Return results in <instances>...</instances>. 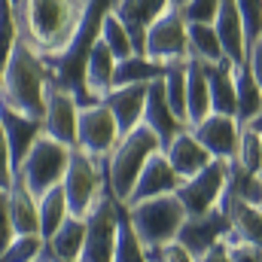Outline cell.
Segmentation results:
<instances>
[{"label":"cell","instance_id":"obj_1","mask_svg":"<svg viewBox=\"0 0 262 262\" xmlns=\"http://www.w3.org/2000/svg\"><path fill=\"white\" fill-rule=\"evenodd\" d=\"M92 0H12L18 43L43 61L58 58L76 37Z\"/></svg>","mask_w":262,"mask_h":262},{"label":"cell","instance_id":"obj_2","mask_svg":"<svg viewBox=\"0 0 262 262\" xmlns=\"http://www.w3.org/2000/svg\"><path fill=\"white\" fill-rule=\"evenodd\" d=\"M49 85H52L49 64L40 55H34L28 46L15 43L9 64L3 70V79H0V104L21 113V116L43 122Z\"/></svg>","mask_w":262,"mask_h":262},{"label":"cell","instance_id":"obj_3","mask_svg":"<svg viewBox=\"0 0 262 262\" xmlns=\"http://www.w3.org/2000/svg\"><path fill=\"white\" fill-rule=\"evenodd\" d=\"M162 143L146 125H137V128L119 134L116 146L110 149V156L104 159V174H107V192L116 198L119 204H125V198L131 195L134 183H137V174L143 171L146 159L152 152H159Z\"/></svg>","mask_w":262,"mask_h":262},{"label":"cell","instance_id":"obj_4","mask_svg":"<svg viewBox=\"0 0 262 262\" xmlns=\"http://www.w3.org/2000/svg\"><path fill=\"white\" fill-rule=\"evenodd\" d=\"M61 189H64L70 216L85 220L104 198L110 195L107 192L104 159L85 156L82 149L73 146L70 149V159H67V171H64V180H61Z\"/></svg>","mask_w":262,"mask_h":262},{"label":"cell","instance_id":"obj_5","mask_svg":"<svg viewBox=\"0 0 262 262\" xmlns=\"http://www.w3.org/2000/svg\"><path fill=\"white\" fill-rule=\"evenodd\" d=\"M125 213H128L131 229L143 241V247H162V244L177 241L180 226L186 220V210H183L177 195H159V198L137 201V204L125 207Z\"/></svg>","mask_w":262,"mask_h":262},{"label":"cell","instance_id":"obj_6","mask_svg":"<svg viewBox=\"0 0 262 262\" xmlns=\"http://www.w3.org/2000/svg\"><path fill=\"white\" fill-rule=\"evenodd\" d=\"M70 149L73 146H64L58 140H52L49 134H40L34 140V146L28 149V156L21 159V165L15 168L12 177H18L31 195H43L49 192L52 186H58L64 180V171H67V159H70Z\"/></svg>","mask_w":262,"mask_h":262},{"label":"cell","instance_id":"obj_7","mask_svg":"<svg viewBox=\"0 0 262 262\" xmlns=\"http://www.w3.org/2000/svg\"><path fill=\"white\" fill-rule=\"evenodd\" d=\"M226 189H229V162L213 159L204 171H198L195 177L183 180L174 195L180 198L186 216H198V213H207V210L220 207Z\"/></svg>","mask_w":262,"mask_h":262},{"label":"cell","instance_id":"obj_8","mask_svg":"<svg viewBox=\"0 0 262 262\" xmlns=\"http://www.w3.org/2000/svg\"><path fill=\"white\" fill-rule=\"evenodd\" d=\"M143 55L159 61V64H174V61H189V40H186V18L180 9H168L162 18H156L146 28L143 40Z\"/></svg>","mask_w":262,"mask_h":262},{"label":"cell","instance_id":"obj_9","mask_svg":"<svg viewBox=\"0 0 262 262\" xmlns=\"http://www.w3.org/2000/svg\"><path fill=\"white\" fill-rule=\"evenodd\" d=\"M119 201L107 195L89 216H85V241L79 262H113L116 229H119Z\"/></svg>","mask_w":262,"mask_h":262},{"label":"cell","instance_id":"obj_10","mask_svg":"<svg viewBox=\"0 0 262 262\" xmlns=\"http://www.w3.org/2000/svg\"><path fill=\"white\" fill-rule=\"evenodd\" d=\"M119 125L110 113V107L104 101L98 104H89V107H79V122H76V149H82L85 156H95V159H107L110 149L116 146L119 140Z\"/></svg>","mask_w":262,"mask_h":262},{"label":"cell","instance_id":"obj_11","mask_svg":"<svg viewBox=\"0 0 262 262\" xmlns=\"http://www.w3.org/2000/svg\"><path fill=\"white\" fill-rule=\"evenodd\" d=\"M229 238V216L223 213V207H213L207 213H198V216H186L183 226H180V235L177 241L192 253V256H204L210 247L223 244Z\"/></svg>","mask_w":262,"mask_h":262},{"label":"cell","instance_id":"obj_12","mask_svg":"<svg viewBox=\"0 0 262 262\" xmlns=\"http://www.w3.org/2000/svg\"><path fill=\"white\" fill-rule=\"evenodd\" d=\"M76 122H79V101L58 82H52L49 95H46L43 134H49L52 140H58L64 146H73L76 143Z\"/></svg>","mask_w":262,"mask_h":262},{"label":"cell","instance_id":"obj_13","mask_svg":"<svg viewBox=\"0 0 262 262\" xmlns=\"http://www.w3.org/2000/svg\"><path fill=\"white\" fill-rule=\"evenodd\" d=\"M192 134L198 143L210 152V159L220 162H232L238 152V137H241V122L235 116H223V113H210L201 122L192 125Z\"/></svg>","mask_w":262,"mask_h":262},{"label":"cell","instance_id":"obj_14","mask_svg":"<svg viewBox=\"0 0 262 262\" xmlns=\"http://www.w3.org/2000/svg\"><path fill=\"white\" fill-rule=\"evenodd\" d=\"M180 177L177 171L171 168V162L165 159V152H152L143 165V171L137 174V183L131 189V195L125 198V207L137 204V201H146V198H159V195H174L180 189Z\"/></svg>","mask_w":262,"mask_h":262},{"label":"cell","instance_id":"obj_15","mask_svg":"<svg viewBox=\"0 0 262 262\" xmlns=\"http://www.w3.org/2000/svg\"><path fill=\"white\" fill-rule=\"evenodd\" d=\"M143 125L152 131L156 137H159V143H162V149L180 134L183 128H189L174 110H171V104H168V98H165V85H162V79H156V82H149V89H146V110H143Z\"/></svg>","mask_w":262,"mask_h":262},{"label":"cell","instance_id":"obj_16","mask_svg":"<svg viewBox=\"0 0 262 262\" xmlns=\"http://www.w3.org/2000/svg\"><path fill=\"white\" fill-rule=\"evenodd\" d=\"M220 207L229 216V238L262 253V213H259V207L235 198L229 189H226V195L220 201Z\"/></svg>","mask_w":262,"mask_h":262},{"label":"cell","instance_id":"obj_17","mask_svg":"<svg viewBox=\"0 0 262 262\" xmlns=\"http://www.w3.org/2000/svg\"><path fill=\"white\" fill-rule=\"evenodd\" d=\"M171 6V0H119L116 3V15L119 21L128 28V37H131V46H134V55H143V40H146V28L162 18Z\"/></svg>","mask_w":262,"mask_h":262},{"label":"cell","instance_id":"obj_18","mask_svg":"<svg viewBox=\"0 0 262 262\" xmlns=\"http://www.w3.org/2000/svg\"><path fill=\"white\" fill-rule=\"evenodd\" d=\"M213 31L223 43V52L232 64H244L247 61V34H244V21L238 12L235 0H220L216 18H213Z\"/></svg>","mask_w":262,"mask_h":262},{"label":"cell","instance_id":"obj_19","mask_svg":"<svg viewBox=\"0 0 262 262\" xmlns=\"http://www.w3.org/2000/svg\"><path fill=\"white\" fill-rule=\"evenodd\" d=\"M165 159L171 162V168L177 171V177L180 180H189V177H195L198 171H204L213 159H210V152L198 143V137L192 134V128H183L165 149Z\"/></svg>","mask_w":262,"mask_h":262},{"label":"cell","instance_id":"obj_20","mask_svg":"<svg viewBox=\"0 0 262 262\" xmlns=\"http://www.w3.org/2000/svg\"><path fill=\"white\" fill-rule=\"evenodd\" d=\"M146 89L149 85H116V89H110V95L104 98V104L110 107V113H113V119H116V125L119 131L125 134V131L137 128V125H143V110H146Z\"/></svg>","mask_w":262,"mask_h":262},{"label":"cell","instance_id":"obj_21","mask_svg":"<svg viewBox=\"0 0 262 262\" xmlns=\"http://www.w3.org/2000/svg\"><path fill=\"white\" fill-rule=\"evenodd\" d=\"M0 125H3L9 152H12V168H18L21 159L28 156V149L34 146V140L43 134V122L31 119V116H21V113H15V110L0 104Z\"/></svg>","mask_w":262,"mask_h":262},{"label":"cell","instance_id":"obj_22","mask_svg":"<svg viewBox=\"0 0 262 262\" xmlns=\"http://www.w3.org/2000/svg\"><path fill=\"white\" fill-rule=\"evenodd\" d=\"M113 73H116V58H113V52L104 46V40L98 37V43L92 46V52H89V58H85V73H82V79H85V95H89L92 104H98V101H104V98L110 95V89H113Z\"/></svg>","mask_w":262,"mask_h":262},{"label":"cell","instance_id":"obj_23","mask_svg":"<svg viewBox=\"0 0 262 262\" xmlns=\"http://www.w3.org/2000/svg\"><path fill=\"white\" fill-rule=\"evenodd\" d=\"M207 89H210V113L235 116L238 101H235V64L226 58L220 64H204Z\"/></svg>","mask_w":262,"mask_h":262},{"label":"cell","instance_id":"obj_24","mask_svg":"<svg viewBox=\"0 0 262 262\" xmlns=\"http://www.w3.org/2000/svg\"><path fill=\"white\" fill-rule=\"evenodd\" d=\"M9 189V216H12V229L15 235H40V210H37V195H31V189L12 177Z\"/></svg>","mask_w":262,"mask_h":262},{"label":"cell","instance_id":"obj_25","mask_svg":"<svg viewBox=\"0 0 262 262\" xmlns=\"http://www.w3.org/2000/svg\"><path fill=\"white\" fill-rule=\"evenodd\" d=\"M204 116H210V89H207V76L201 61H186V122L189 128L201 122Z\"/></svg>","mask_w":262,"mask_h":262},{"label":"cell","instance_id":"obj_26","mask_svg":"<svg viewBox=\"0 0 262 262\" xmlns=\"http://www.w3.org/2000/svg\"><path fill=\"white\" fill-rule=\"evenodd\" d=\"M235 101H238L235 119L241 125H250L262 110V89H259V82L253 79L247 61L244 64H235Z\"/></svg>","mask_w":262,"mask_h":262},{"label":"cell","instance_id":"obj_27","mask_svg":"<svg viewBox=\"0 0 262 262\" xmlns=\"http://www.w3.org/2000/svg\"><path fill=\"white\" fill-rule=\"evenodd\" d=\"M82 241H85V220L67 216L64 223L55 229V235L46 241V253L55 256V259H79Z\"/></svg>","mask_w":262,"mask_h":262},{"label":"cell","instance_id":"obj_28","mask_svg":"<svg viewBox=\"0 0 262 262\" xmlns=\"http://www.w3.org/2000/svg\"><path fill=\"white\" fill-rule=\"evenodd\" d=\"M165 67L168 64H159L146 55H128V58H119L116 61V73H113V89L116 85H149L156 79L165 76Z\"/></svg>","mask_w":262,"mask_h":262},{"label":"cell","instance_id":"obj_29","mask_svg":"<svg viewBox=\"0 0 262 262\" xmlns=\"http://www.w3.org/2000/svg\"><path fill=\"white\" fill-rule=\"evenodd\" d=\"M186 40H189V58L201 64H220L226 61L223 43L213 31V25H186Z\"/></svg>","mask_w":262,"mask_h":262},{"label":"cell","instance_id":"obj_30","mask_svg":"<svg viewBox=\"0 0 262 262\" xmlns=\"http://www.w3.org/2000/svg\"><path fill=\"white\" fill-rule=\"evenodd\" d=\"M37 210H40V238H43V241H49V238L55 235V229L64 223L67 216H70L61 183H58V186H52L49 192H43V195L37 198Z\"/></svg>","mask_w":262,"mask_h":262},{"label":"cell","instance_id":"obj_31","mask_svg":"<svg viewBox=\"0 0 262 262\" xmlns=\"http://www.w3.org/2000/svg\"><path fill=\"white\" fill-rule=\"evenodd\" d=\"M113 262H149L146 247L131 229L125 207H119V229H116V247H113Z\"/></svg>","mask_w":262,"mask_h":262},{"label":"cell","instance_id":"obj_32","mask_svg":"<svg viewBox=\"0 0 262 262\" xmlns=\"http://www.w3.org/2000/svg\"><path fill=\"white\" fill-rule=\"evenodd\" d=\"M101 40H104V46L113 52V58H116V61H119V58H128V55H134L128 28L119 21V15H116L113 9H110V12L104 15V21H101Z\"/></svg>","mask_w":262,"mask_h":262},{"label":"cell","instance_id":"obj_33","mask_svg":"<svg viewBox=\"0 0 262 262\" xmlns=\"http://www.w3.org/2000/svg\"><path fill=\"white\" fill-rule=\"evenodd\" d=\"M229 192L253 207L262 204V177L259 174H250L244 168H238L235 162H229Z\"/></svg>","mask_w":262,"mask_h":262},{"label":"cell","instance_id":"obj_34","mask_svg":"<svg viewBox=\"0 0 262 262\" xmlns=\"http://www.w3.org/2000/svg\"><path fill=\"white\" fill-rule=\"evenodd\" d=\"M238 168L250 171V174H259L262 165V134L250 128V125H241V137H238V152L232 159Z\"/></svg>","mask_w":262,"mask_h":262},{"label":"cell","instance_id":"obj_35","mask_svg":"<svg viewBox=\"0 0 262 262\" xmlns=\"http://www.w3.org/2000/svg\"><path fill=\"white\" fill-rule=\"evenodd\" d=\"M43 250H46V241L40 235H15L0 250V262H37Z\"/></svg>","mask_w":262,"mask_h":262},{"label":"cell","instance_id":"obj_36","mask_svg":"<svg viewBox=\"0 0 262 262\" xmlns=\"http://www.w3.org/2000/svg\"><path fill=\"white\" fill-rule=\"evenodd\" d=\"M241 21H244V34H247V46L256 43L262 37V0H235Z\"/></svg>","mask_w":262,"mask_h":262},{"label":"cell","instance_id":"obj_37","mask_svg":"<svg viewBox=\"0 0 262 262\" xmlns=\"http://www.w3.org/2000/svg\"><path fill=\"white\" fill-rule=\"evenodd\" d=\"M220 9V0H186L180 6V15L186 18V25H213Z\"/></svg>","mask_w":262,"mask_h":262},{"label":"cell","instance_id":"obj_38","mask_svg":"<svg viewBox=\"0 0 262 262\" xmlns=\"http://www.w3.org/2000/svg\"><path fill=\"white\" fill-rule=\"evenodd\" d=\"M146 259L149 262H198L180 241L162 244V247H146Z\"/></svg>","mask_w":262,"mask_h":262},{"label":"cell","instance_id":"obj_39","mask_svg":"<svg viewBox=\"0 0 262 262\" xmlns=\"http://www.w3.org/2000/svg\"><path fill=\"white\" fill-rule=\"evenodd\" d=\"M15 238V229H12V216H9V189L0 186V250Z\"/></svg>","mask_w":262,"mask_h":262},{"label":"cell","instance_id":"obj_40","mask_svg":"<svg viewBox=\"0 0 262 262\" xmlns=\"http://www.w3.org/2000/svg\"><path fill=\"white\" fill-rule=\"evenodd\" d=\"M12 152H9V143H6V134H3V125H0V186H9L12 183Z\"/></svg>","mask_w":262,"mask_h":262},{"label":"cell","instance_id":"obj_41","mask_svg":"<svg viewBox=\"0 0 262 262\" xmlns=\"http://www.w3.org/2000/svg\"><path fill=\"white\" fill-rule=\"evenodd\" d=\"M226 241H229V262H262L259 250H253L247 244H238L232 238H226Z\"/></svg>","mask_w":262,"mask_h":262},{"label":"cell","instance_id":"obj_42","mask_svg":"<svg viewBox=\"0 0 262 262\" xmlns=\"http://www.w3.org/2000/svg\"><path fill=\"white\" fill-rule=\"evenodd\" d=\"M247 67H250L253 79L259 82V89H262V37L256 40V43L247 46Z\"/></svg>","mask_w":262,"mask_h":262},{"label":"cell","instance_id":"obj_43","mask_svg":"<svg viewBox=\"0 0 262 262\" xmlns=\"http://www.w3.org/2000/svg\"><path fill=\"white\" fill-rule=\"evenodd\" d=\"M198 262H229V241H223V244L210 247L204 256H198Z\"/></svg>","mask_w":262,"mask_h":262},{"label":"cell","instance_id":"obj_44","mask_svg":"<svg viewBox=\"0 0 262 262\" xmlns=\"http://www.w3.org/2000/svg\"><path fill=\"white\" fill-rule=\"evenodd\" d=\"M250 128L256 131V134H262V110H259V116H256V119L250 122Z\"/></svg>","mask_w":262,"mask_h":262},{"label":"cell","instance_id":"obj_45","mask_svg":"<svg viewBox=\"0 0 262 262\" xmlns=\"http://www.w3.org/2000/svg\"><path fill=\"white\" fill-rule=\"evenodd\" d=\"M183 3H186V0H171V6H174V9H180Z\"/></svg>","mask_w":262,"mask_h":262},{"label":"cell","instance_id":"obj_46","mask_svg":"<svg viewBox=\"0 0 262 262\" xmlns=\"http://www.w3.org/2000/svg\"><path fill=\"white\" fill-rule=\"evenodd\" d=\"M49 262H79V259H55V256H49Z\"/></svg>","mask_w":262,"mask_h":262},{"label":"cell","instance_id":"obj_47","mask_svg":"<svg viewBox=\"0 0 262 262\" xmlns=\"http://www.w3.org/2000/svg\"><path fill=\"white\" fill-rule=\"evenodd\" d=\"M37 262H49V253H46V250H43V256H40V259Z\"/></svg>","mask_w":262,"mask_h":262},{"label":"cell","instance_id":"obj_48","mask_svg":"<svg viewBox=\"0 0 262 262\" xmlns=\"http://www.w3.org/2000/svg\"><path fill=\"white\" fill-rule=\"evenodd\" d=\"M259 177H262V165H259Z\"/></svg>","mask_w":262,"mask_h":262},{"label":"cell","instance_id":"obj_49","mask_svg":"<svg viewBox=\"0 0 262 262\" xmlns=\"http://www.w3.org/2000/svg\"><path fill=\"white\" fill-rule=\"evenodd\" d=\"M259 213H262V204H259Z\"/></svg>","mask_w":262,"mask_h":262}]
</instances>
